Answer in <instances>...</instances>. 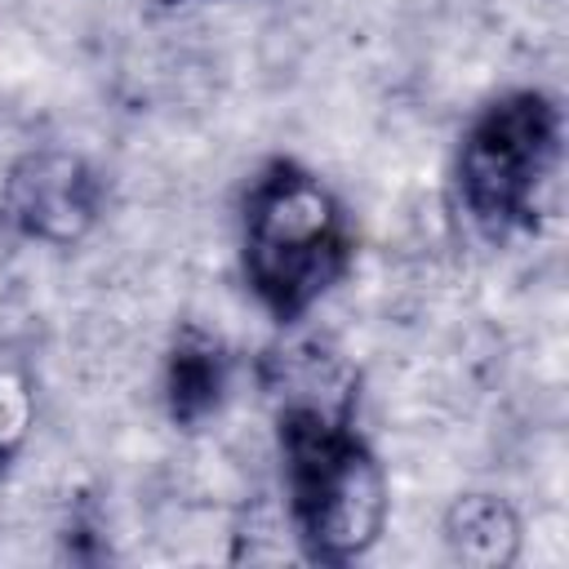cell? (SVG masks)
<instances>
[{
  "label": "cell",
  "mask_w": 569,
  "mask_h": 569,
  "mask_svg": "<svg viewBox=\"0 0 569 569\" xmlns=\"http://www.w3.org/2000/svg\"><path fill=\"white\" fill-rule=\"evenodd\" d=\"M293 533L311 560L365 556L387 520V485L369 445L351 431V396H289L276 413Z\"/></svg>",
  "instance_id": "cell-1"
},
{
  "label": "cell",
  "mask_w": 569,
  "mask_h": 569,
  "mask_svg": "<svg viewBox=\"0 0 569 569\" xmlns=\"http://www.w3.org/2000/svg\"><path fill=\"white\" fill-rule=\"evenodd\" d=\"M240 262L253 298L293 325L351 267V227L338 196L302 164L271 160L244 196Z\"/></svg>",
  "instance_id": "cell-2"
},
{
  "label": "cell",
  "mask_w": 569,
  "mask_h": 569,
  "mask_svg": "<svg viewBox=\"0 0 569 569\" xmlns=\"http://www.w3.org/2000/svg\"><path fill=\"white\" fill-rule=\"evenodd\" d=\"M4 213L22 236L67 244L98 213V178L76 156H27L4 187Z\"/></svg>",
  "instance_id": "cell-4"
},
{
  "label": "cell",
  "mask_w": 569,
  "mask_h": 569,
  "mask_svg": "<svg viewBox=\"0 0 569 569\" xmlns=\"http://www.w3.org/2000/svg\"><path fill=\"white\" fill-rule=\"evenodd\" d=\"M560 156V111L538 89L489 102L458 151V187L471 218L489 231L533 222V200Z\"/></svg>",
  "instance_id": "cell-3"
},
{
  "label": "cell",
  "mask_w": 569,
  "mask_h": 569,
  "mask_svg": "<svg viewBox=\"0 0 569 569\" xmlns=\"http://www.w3.org/2000/svg\"><path fill=\"white\" fill-rule=\"evenodd\" d=\"M222 378H227V356L213 338L187 329L173 351H169V373H164V391H169V413L178 422H196L204 418L218 396H222Z\"/></svg>",
  "instance_id": "cell-6"
},
{
  "label": "cell",
  "mask_w": 569,
  "mask_h": 569,
  "mask_svg": "<svg viewBox=\"0 0 569 569\" xmlns=\"http://www.w3.org/2000/svg\"><path fill=\"white\" fill-rule=\"evenodd\" d=\"M445 542L458 565L471 569H502L520 551V520L493 493H467L445 516Z\"/></svg>",
  "instance_id": "cell-5"
}]
</instances>
